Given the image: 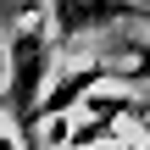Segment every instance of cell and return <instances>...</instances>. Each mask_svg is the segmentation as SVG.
Masks as SVG:
<instances>
[{"label": "cell", "instance_id": "cell-1", "mask_svg": "<svg viewBox=\"0 0 150 150\" xmlns=\"http://www.w3.org/2000/svg\"><path fill=\"white\" fill-rule=\"evenodd\" d=\"M45 72H50V28L28 22V28H11L6 33V89H0V111H11L17 134L33 150V106L45 95Z\"/></svg>", "mask_w": 150, "mask_h": 150}, {"label": "cell", "instance_id": "cell-2", "mask_svg": "<svg viewBox=\"0 0 150 150\" xmlns=\"http://www.w3.org/2000/svg\"><path fill=\"white\" fill-rule=\"evenodd\" d=\"M45 17H50V39L72 45L89 33H111L122 22H150V6L145 0H50Z\"/></svg>", "mask_w": 150, "mask_h": 150}, {"label": "cell", "instance_id": "cell-3", "mask_svg": "<svg viewBox=\"0 0 150 150\" xmlns=\"http://www.w3.org/2000/svg\"><path fill=\"white\" fill-rule=\"evenodd\" d=\"M100 83H111V67H100V61H89V67H78V72H67L61 83H50L45 95H39V106H33V134L50 122V117H67V111H78Z\"/></svg>", "mask_w": 150, "mask_h": 150}, {"label": "cell", "instance_id": "cell-4", "mask_svg": "<svg viewBox=\"0 0 150 150\" xmlns=\"http://www.w3.org/2000/svg\"><path fill=\"white\" fill-rule=\"evenodd\" d=\"M45 6H50V0H0V22H6V28H28V22L45 17Z\"/></svg>", "mask_w": 150, "mask_h": 150}, {"label": "cell", "instance_id": "cell-5", "mask_svg": "<svg viewBox=\"0 0 150 150\" xmlns=\"http://www.w3.org/2000/svg\"><path fill=\"white\" fill-rule=\"evenodd\" d=\"M111 78H117V83H150V45H134L128 61L111 67Z\"/></svg>", "mask_w": 150, "mask_h": 150}, {"label": "cell", "instance_id": "cell-6", "mask_svg": "<svg viewBox=\"0 0 150 150\" xmlns=\"http://www.w3.org/2000/svg\"><path fill=\"white\" fill-rule=\"evenodd\" d=\"M0 150H22V145H17V134H6V128H0Z\"/></svg>", "mask_w": 150, "mask_h": 150}, {"label": "cell", "instance_id": "cell-7", "mask_svg": "<svg viewBox=\"0 0 150 150\" xmlns=\"http://www.w3.org/2000/svg\"><path fill=\"white\" fill-rule=\"evenodd\" d=\"M0 89H6V50H0Z\"/></svg>", "mask_w": 150, "mask_h": 150}, {"label": "cell", "instance_id": "cell-8", "mask_svg": "<svg viewBox=\"0 0 150 150\" xmlns=\"http://www.w3.org/2000/svg\"><path fill=\"white\" fill-rule=\"evenodd\" d=\"M139 150H150V145H139Z\"/></svg>", "mask_w": 150, "mask_h": 150}, {"label": "cell", "instance_id": "cell-9", "mask_svg": "<svg viewBox=\"0 0 150 150\" xmlns=\"http://www.w3.org/2000/svg\"><path fill=\"white\" fill-rule=\"evenodd\" d=\"M145 6H150V0H145Z\"/></svg>", "mask_w": 150, "mask_h": 150}]
</instances>
